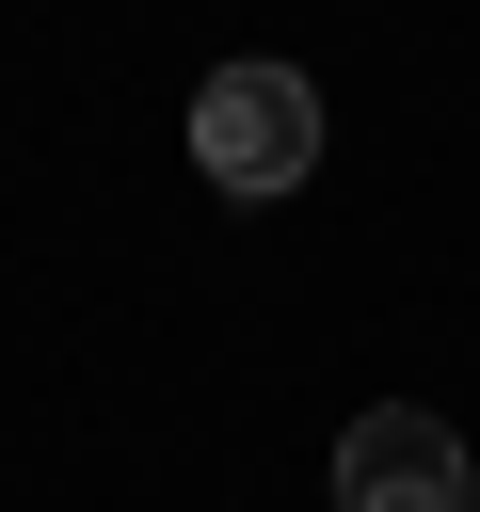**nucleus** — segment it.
Here are the masks:
<instances>
[{"label": "nucleus", "instance_id": "obj_2", "mask_svg": "<svg viewBox=\"0 0 480 512\" xmlns=\"http://www.w3.org/2000/svg\"><path fill=\"white\" fill-rule=\"evenodd\" d=\"M336 512H480V480H464V432H448L432 400H384V416H352V432H336Z\"/></svg>", "mask_w": 480, "mask_h": 512}, {"label": "nucleus", "instance_id": "obj_1", "mask_svg": "<svg viewBox=\"0 0 480 512\" xmlns=\"http://www.w3.org/2000/svg\"><path fill=\"white\" fill-rule=\"evenodd\" d=\"M192 176L208 192H304L320 176V80L304 64H208L192 80Z\"/></svg>", "mask_w": 480, "mask_h": 512}]
</instances>
